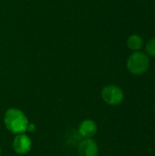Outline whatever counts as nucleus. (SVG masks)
I'll use <instances>...</instances> for the list:
<instances>
[{
    "mask_svg": "<svg viewBox=\"0 0 155 156\" xmlns=\"http://www.w3.org/2000/svg\"><path fill=\"white\" fill-rule=\"evenodd\" d=\"M4 122L6 129L14 134L24 133L27 131V126L29 124L25 113L15 108H11L5 112Z\"/></svg>",
    "mask_w": 155,
    "mask_h": 156,
    "instance_id": "f257e3e1",
    "label": "nucleus"
},
{
    "mask_svg": "<svg viewBox=\"0 0 155 156\" xmlns=\"http://www.w3.org/2000/svg\"><path fill=\"white\" fill-rule=\"evenodd\" d=\"M126 66L132 74L142 75L148 70L150 67V58L143 52L135 51L127 59Z\"/></svg>",
    "mask_w": 155,
    "mask_h": 156,
    "instance_id": "f03ea898",
    "label": "nucleus"
},
{
    "mask_svg": "<svg viewBox=\"0 0 155 156\" xmlns=\"http://www.w3.org/2000/svg\"><path fill=\"white\" fill-rule=\"evenodd\" d=\"M102 100L109 105H119L124 99V93L122 90L116 85H108L101 90Z\"/></svg>",
    "mask_w": 155,
    "mask_h": 156,
    "instance_id": "7ed1b4c3",
    "label": "nucleus"
},
{
    "mask_svg": "<svg viewBox=\"0 0 155 156\" xmlns=\"http://www.w3.org/2000/svg\"><path fill=\"white\" fill-rule=\"evenodd\" d=\"M31 144L30 138L24 133L17 134L13 140V149L18 154L28 153L31 149Z\"/></svg>",
    "mask_w": 155,
    "mask_h": 156,
    "instance_id": "20e7f679",
    "label": "nucleus"
},
{
    "mask_svg": "<svg viewBox=\"0 0 155 156\" xmlns=\"http://www.w3.org/2000/svg\"><path fill=\"white\" fill-rule=\"evenodd\" d=\"M99 147L97 143L91 138H86L79 145V156H98Z\"/></svg>",
    "mask_w": 155,
    "mask_h": 156,
    "instance_id": "39448f33",
    "label": "nucleus"
},
{
    "mask_svg": "<svg viewBox=\"0 0 155 156\" xmlns=\"http://www.w3.org/2000/svg\"><path fill=\"white\" fill-rule=\"evenodd\" d=\"M97 124L92 120H85L83 121L79 128V134L84 138H91L97 133Z\"/></svg>",
    "mask_w": 155,
    "mask_h": 156,
    "instance_id": "423d86ee",
    "label": "nucleus"
},
{
    "mask_svg": "<svg viewBox=\"0 0 155 156\" xmlns=\"http://www.w3.org/2000/svg\"><path fill=\"white\" fill-rule=\"evenodd\" d=\"M127 46L132 50L138 51V50H140L143 48V38H142L141 36L134 34V35L130 36L129 38L127 39Z\"/></svg>",
    "mask_w": 155,
    "mask_h": 156,
    "instance_id": "0eeeda50",
    "label": "nucleus"
},
{
    "mask_svg": "<svg viewBox=\"0 0 155 156\" xmlns=\"http://www.w3.org/2000/svg\"><path fill=\"white\" fill-rule=\"evenodd\" d=\"M145 48H146V52L150 56L155 57V38H152L147 42Z\"/></svg>",
    "mask_w": 155,
    "mask_h": 156,
    "instance_id": "6e6552de",
    "label": "nucleus"
},
{
    "mask_svg": "<svg viewBox=\"0 0 155 156\" xmlns=\"http://www.w3.org/2000/svg\"><path fill=\"white\" fill-rule=\"evenodd\" d=\"M27 130H28V131H34V130H35V125H34V124H28Z\"/></svg>",
    "mask_w": 155,
    "mask_h": 156,
    "instance_id": "1a4fd4ad",
    "label": "nucleus"
},
{
    "mask_svg": "<svg viewBox=\"0 0 155 156\" xmlns=\"http://www.w3.org/2000/svg\"><path fill=\"white\" fill-rule=\"evenodd\" d=\"M0 154H1V149H0Z\"/></svg>",
    "mask_w": 155,
    "mask_h": 156,
    "instance_id": "9d476101",
    "label": "nucleus"
},
{
    "mask_svg": "<svg viewBox=\"0 0 155 156\" xmlns=\"http://www.w3.org/2000/svg\"><path fill=\"white\" fill-rule=\"evenodd\" d=\"M154 109H155V105H154Z\"/></svg>",
    "mask_w": 155,
    "mask_h": 156,
    "instance_id": "9b49d317",
    "label": "nucleus"
}]
</instances>
